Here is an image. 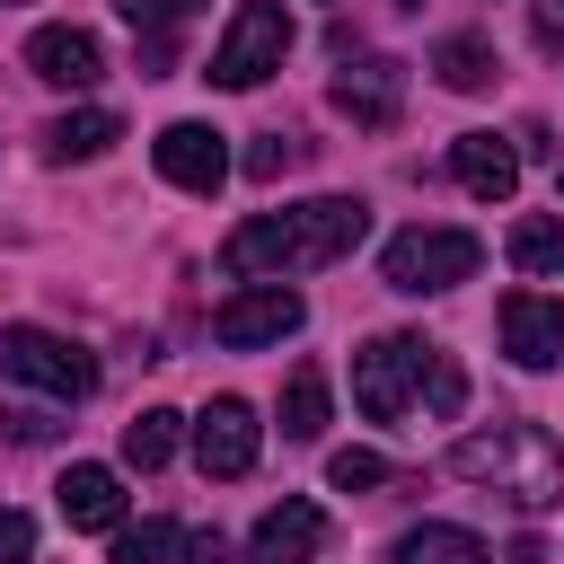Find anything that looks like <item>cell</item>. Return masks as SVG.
Wrapping results in <instances>:
<instances>
[{"label": "cell", "instance_id": "5", "mask_svg": "<svg viewBox=\"0 0 564 564\" xmlns=\"http://www.w3.org/2000/svg\"><path fill=\"white\" fill-rule=\"evenodd\" d=\"M0 379L44 388V397L79 405V397L97 388V361H88L70 335H53V326H0Z\"/></svg>", "mask_w": 564, "mask_h": 564}, {"label": "cell", "instance_id": "17", "mask_svg": "<svg viewBox=\"0 0 564 564\" xmlns=\"http://www.w3.org/2000/svg\"><path fill=\"white\" fill-rule=\"evenodd\" d=\"M397 564H494V555H485L476 529H458V520H423V529L397 538Z\"/></svg>", "mask_w": 564, "mask_h": 564}, {"label": "cell", "instance_id": "26", "mask_svg": "<svg viewBox=\"0 0 564 564\" xmlns=\"http://www.w3.org/2000/svg\"><path fill=\"white\" fill-rule=\"evenodd\" d=\"M282 167H300V141H291V132H264V141L247 150V176H256V185H273Z\"/></svg>", "mask_w": 564, "mask_h": 564}, {"label": "cell", "instance_id": "13", "mask_svg": "<svg viewBox=\"0 0 564 564\" xmlns=\"http://www.w3.org/2000/svg\"><path fill=\"white\" fill-rule=\"evenodd\" d=\"M449 176H458L476 203H511V185H520V141H502V132H458V141H449Z\"/></svg>", "mask_w": 564, "mask_h": 564}, {"label": "cell", "instance_id": "24", "mask_svg": "<svg viewBox=\"0 0 564 564\" xmlns=\"http://www.w3.org/2000/svg\"><path fill=\"white\" fill-rule=\"evenodd\" d=\"M388 476H397V467H388L379 449H335V458H326V485H335V494H370V485H388Z\"/></svg>", "mask_w": 564, "mask_h": 564}, {"label": "cell", "instance_id": "22", "mask_svg": "<svg viewBox=\"0 0 564 564\" xmlns=\"http://www.w3.org/2000/svg\"><path fill=\"white\" fill-rule=\"evenodd\" d=\"M176 555H185V529L176 520H141V529L123 520L115 529V564H176Z\"/></svg>", "mask_w": 564, "mask_h": 564}, {"label": "cell", "instance_id": "11", "mask_svg": "<svg viewBox=\"0 0 564 564\" xmlns=\"http://www.w3.org/2000/svg\"><path fill=\"white\" fill-rule=\"evenodd\" d=\"M502 352L520 370H555L564 361V300L555 291H511L502 300Z\"/></svg>", "mask_w": 564, "mask_h": 564}, {"label": "cell", "instance_id": "18", "mask_svg": "<svg viewBox=\"0 0 564 564\" xmlns=\"http://www.w3.org/2000/svg\"><path fill=\"white\" fill-rule=\"evenodd\" d=\"M432 70H441V88H458V97H476V88H494V79H502V62H494V44H485V35H449V44L432 53Z\"/></svg>", "mask_w": 564, "mask_h": 564}, {"label": "cell", "instance_id": "28", "mask_svg": "<svg viewBox=\"0 0 564 564\" xmlns=\"http://www.w3.org/2000/svg\"><path fill=\"white\" fill-rule=\"evenodd\" d=\"M132 62H141V79H167V70H176V35H141Z\"/></svg>", "mask_w": 564, "mask_h": 564}, {"label": "cell", "instance_id": "3", "mask_svg": "<svg viewBox=\"0 0 564 564\" xmlns=\"http://www.w3.org/2000/svg\"><path fill=\"white\" fill-rule=\"evenodd\" d=\"M282 53H291V9L282 0H238L229 9V26H220V44H212V88H264L273 70H282Z\"/></svg>", "mask_w": 564, "mask_h": 564}, {"label": "cell", "instance_id": "9", "mask_svg": "<svg viewBox=\"0 0 564 564\" xmlns=\"http://www.w3.org/2000/svg\"><path fill=\"white\" fill-rule=\"evenodd\" d=\"M335 115H352L361 132H388L397 115H405V62H388V53H361L352 70H335Z\"/></svg>", "mask_w": 564, "mask_h": 564}, {"label": "cell", "instance_id": "31", "mask_svg": "<svg viewBox=\"0 0 564 564\" xmlns=\"http://www.w3.org/2000/svg\"><path fill=\"white\" fill-rule=\"evenodd\" d=\"M0 9H18V0H0Z\"/></svg>", "mask_w": 564, "mask_h": 564}, {"label": "cell", "instance_id": "2", "mask_svg": "<svg viewBox=\"0 0 564 564\" xmlns=\"http://www.w3.org/2000/svg\"><path fill=\"white\" fill-rule=\"evenodd\" d=\"M449 476L494 485V494H511L520 511L564 502V449H555L538 423H502V432H467V441H449Z\"/></svg>", "mask_w": 564, "mask_h": 564}, {"label": "cell", "instance_id": "23", "mask_svg": "<svg viewBox=\"0 0 564 564\" xmlns=\"http://www.w3.org/2000/svg\"><path fill=\"white\" fill-rule=\"evenodd\" d=\"M414 388L432 397V414H458V405H467V370H458L441 344H423V379H414Z\"/></svg>", "mask_w": 564, "mask_h": 564}, {"label": "cell", "instance_id": "8", "mask_svg": "<svg viewBox=\"0 0 564 564\" xmlns=\"http://www.w3.org/2000/svg\"><path fill=\"white\" fill-rule=\"evenodd\" d=\"M256 449H264V423H256L247 397H212V405L194 414V467H203V476H247Z\"/></svg>", "mask_w": 564, "mask_h": 564}, {"label": "cell", "instance_id": "16", "mask_svg": "<svg viewBox=\"0 0 564 564\" xmlns=\"http://www.w3.org/2000/svg\"><path fill=\"white\" fill-rule=\"evenodd\" d=\"M115 141H123V115H106V106H79V115L44 123V159H53V167H70V159H106Z\"/></svg>", "mask_w": 564, "mask_h": 564}, {"label": "cell", "instance_id": "12", "mask_svg": "<svg viewBox=\"0 0 564 564\" xmlns=\"http://www.w3.org/2000/svg\"><path fill=\"white\" fill-rule=\"evenodd\" d=\"M326 555V511L317 502H273L256 529H247V564H317Z\"/></svg>", "mask_w": 564, "mask_h": 564}, {"label": "cell", "instance_id": "14", "mask_svg": "<svg viewBox=\"0 0 564 564\" xmlns=\"http://www.w3.org/2000/svg\"><path fill=\"white\" fill-rule=\"evenodd\" d=\"M26 70L53 79V88H88V79L106 70V53H97L88 26H35V35H26Z\"/></svg>", "mask_w": 564, "mask_h": 564}, {"label": "cell", "instance_id": "30", "mask_svg": "<svg viewBox=\"0 0 564 564\" xmlns=\"http://www.w3.org/2000/svg\"><path fill=\"white\" fill-rule=\"evenodd\" d=\"M529 26H538V44H546V53H564V0H538V9H529Z\"/></svg>", "mask_w": 564, "mask_h": 564}, {"label": "cell", "instance_id": "10", "mask_svg": "<svg viewBox=\"0 0 564 564\" xmlns=\"http://www.w3.org/2000/svg\"><path fill=\"white\" fill-rule=\"evenodd\" d=\"M150 159H159V176L185 185V194H220V185H229V132H212V123H167V132L150 141Z\"/></svg>", "mask_w": 564, "mask_h": 564}, {"label": "cell", "instance_id": "15", "mask_svg": "<svg viewBox=\"0 0 564 564\" xmlns=\"http://www.w3.org/2000/svg\"><path fill=\"white\" fill-rule=\"evenodd\" d=\"M53 502H62V520L70 529H123V476L115 467H70L62 485H53Z\"/></svg>", "mask_w": 564, "mask_h": 564}, {"label": "cell", "instance_id": "27", "mask_svg": "<svg viewBox=\"0 0 564 564\" xmlns=\"http://www.w3.org/2000/svg\"><path fill=\"white\" fill-rule=\"evenodd\" d=\"M35 555V520L26 511H0V564H26Z\"/></svg>", "mask_w": 564, "mask_h": 564}, {"label": "cell", "instance_id": "1", "mask_svg": "<svg viewBox=\"0 0 564 564\" xmlns=\"http://www.w3.org/2000/svg\"><path fill=\"white\" fill-rule=\"evenodd\" d=\"M361 238H370V203H352V194H317V203L238 220L229 247H220V273H238V282H291V273L344 264Z\"/></svg>", "mask_w": 564, "mask_h": 564}, {"label": "cell", "instance_id": "4", "mask_svg": "<svg viewBox=\"0 0 564 564\" xmlns=\"http://www.w3.org/2000/svg\"><path fill=\"white\" fill-rule=\"evenodd\" d=\"M476 264H485V238H476V229H397L388 256H379L388 291H405V300L458 291V282H476Z\"/></svg>", "mask_w": 564, "mask_h": 564}, {"label": "cell", "instance_id": "7", "mask_svg": "<svg viewBox=\"0 0 564 564\" xmlns=\"http://www.w3.org/2000/svg\"><path fill=\"white\" fill-rule=\"evenodd\" d=\"M414 379H423V335H370L352 352V397H361L370 423H397L405 397H414Z\"/></svg>", "mask_w": 564, "mask_h": 564}, {"label": "cell", "instance_id": "25", "mask_svg": "<svg viewBox=\"0 0 564 564\" xmlns=\"http://www.w3.org/2000/svg\"><path fill=\"white\" fill-rule=\"evenodd\" d=\"M115 9L132 18V35H176V26H185L203 0H115Z\"/></svg>", "mask_w": 564, "mask_h": 564}, {"label": "cell", "instance_id": "29", "mask_svg": "<svg viewBox=\"0 0 564 564\" xmlns=\"http://www.w3.org/2000/svg\"><path fill=\"white\" fill-rule=\"evenodd\" d=\"M176 564H229V546H220V529H185V555Z\"/></svg>", "mask_w": 564, "mask_h": 564}, {"label": "cell", "instance_id": "6", "mask_svg": "<svg viewBox=\"0 0 564 564\" xmlns=\"http://www.w3.org/2000/svg\"><path fill=\"white\" fill-rule=\"evenodd\" d=\"M300 317H308V300H300L291 282H247V291H229V300L212 308V335H220L229 352H256V344L300 335Z\"/></svg>", "mask_w": 564, "mask_h": 564}, {"label": "cell", "instance_id": "21", "mask_svg": "<svg viewBox=\"0 0 564 564\" xmlns=\"http://www.w3.org/2000/svg\"><path fill=\"white\" fill-rule=\"evenodd\" d=\"M511 264L520 273H564V220H546V212L511 220Z\"/></svg>", "mask_w": 564, "mask_h": 564}, {"label": "cell", "instance_id": "20", "mask_svg": "<svg viewBox=\"0 0 564 564\" xmlns=\"http://www.w3.org/2000/svg\"><path fill=\"white\" fill-rule=\"evenodd\" d=\"M176 423H185V414H167V405L132 414V423H123V467H141V476L167 467V458H176Z\"/></svg>", "mask_w": 564, "mask_h": 564}, {"label": "cell", "instance_id": "19", "mask_svg": "<svg viewBox=\"0 0 564 564\" xmlns=\"http://www.w3.org/2000/svg\"><path fill=\"white\" fill-rule=\"evenodd\" d=\"M317 432H326V370L300 361L282 379V441H317Z\"/></svg>", "mask_w": 564, "mask_h": 564}]
</instances>
